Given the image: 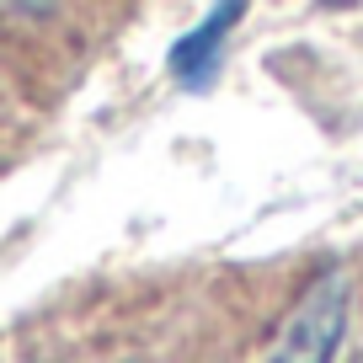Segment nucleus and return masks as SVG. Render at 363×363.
Wrapping results in <instances>:
<instances>
[{
    "instance_id": "obj_2",
    "label": "nucleus",
    "mask_w": 363,
    "mask_h": 363,
    "mask_svg": "<svg viewBox=\"0 0 363 363\" xmlns=\"http://www.w3.org/2000/svg\"><path fill=\"white\" fill-rule=\"evenodd\" d=\"M240 16H246V6H240V0H230V6H214V11H208L203 22L193 27V33H182L177 43H171L166 69L177 75V86L198 91V86H208V80H214V69H219V48H225L230 27H235Z\"/></svg>"
},
{
    "instance_id": "obj_1",
    "label": "nucleus",
    "mask_w": 363,
    "mask_h": 363,
    "mask_svg": "<svg viewBox=\"0 0 363 363\" xmlns=\"http://www.w3.org/2000/svg\"><path fill=\"white\" fill-rule=\"evenodd\" d=\"M347 315H352V289L331 267L299 294V305L278 326V342L267 347L262 363H337V347L347 337Z\"/></svg>"
}]
</instances>
